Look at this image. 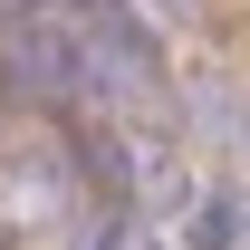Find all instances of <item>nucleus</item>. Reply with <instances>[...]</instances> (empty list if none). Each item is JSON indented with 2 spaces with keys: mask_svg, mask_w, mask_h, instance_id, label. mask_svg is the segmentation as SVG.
<instances>
[{
  "mask_svg": "<svg viewBox=\"0 0 250 250\" xmlns=\"http://www.w3.org/2000/svg\"><path fill=\"white\" fill-rule=\"evenodd\" d=\"M192 250H241V202H231V192H212V202H202V221H192Z\"/></svg>",
  "mask_w": 250,
  "mask_h": 250,
  "instance_id": "f257e3e1",
  "label": "nucleus"
}]
</instances>
